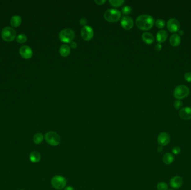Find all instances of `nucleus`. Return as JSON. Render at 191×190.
<instances>
[{"mask_svg":"<svg viewBox=\"0 0 191 190\" xmlns=\"http://www.w3.org/2000/svg\"><path fill=\"white\" fill-rule=\"evenodd\" d=\"M163 146H161V145H160L159 147L158 148V152H161V151H163V147H162Z\"/></svg>","mask_w":191,"mask_h":190,"instance_id":"36","label":"nucleus"},{"mask_svg":"<svg viewBox=\"0 0 191 190\" xmlns=\"http://www.w3.org/2000/svg\"><path fill=\"white\" fill-rule=\"evenodd\" d=\"M179 115L182 119L189 120L191 119V108L189 107H185L180 110Z\"/></svg>","mask_w":191,"mask_h":190,"instance_id":"14","label":"nucleus"},{"mask_svg":"<svg viewBox=\"0 0 191 190\" xmlns=\"http://www.w3.org/2000/svg\"></svg>","mask_w":191,"mask_h":190,"instance_id":"39","label":"nucleus"},{"mask_svg":"<svg viewBox=\"0 0 191 190\" xmlns=\"http://www.w3.org/2000/svg\"><path fill=\"white\" fill-rule=\"evenodd\" d=\"M157 188L158 190H168V185L165 182H161L157 184Z\"/></svg>","mask_w":191,"mask_h":190,"instance_id":"25","label":"nucleus"},{"mask_svg":"<svg viewBox=\"0 0 191 190\" xmlns=\"http://www.w3.org/2000/svg\"><path fill=\"white\" fill-rule=\"evenodd\" d=\"M131 11H132V9L129 6H125L123 7L121 10L122 14L124 15L130 14Z\"/></svg>","mask_w":191,"mask_h":190,"instance_id":"27","label":"nucleus"},{"mask_svg":"<svg viewBox=\"0 0 191 190\" xmlns=\"http://www.w3.org/2000/svg\"><path fill=\"white\" fill-rule=\"evenodd\" d=\"M80 35L83 39L86 41H89L92 39L94 35V31L93 28L89 26H83L81 29Z\"/></svg>","mask_w":191,"mask_h":190,"instance_id":"8","label":"nucleus"},{"mask_svg":"<svg viewBox=\"0 0 191 190\" xmlns=\"http://www.w3.org/2000/svg\"><path fill=\"white\" fill-rule=\"evenodd\" d=\"M44 137L46 142L52 146H57L61 142V138L55 132H48L45 135Z\"/></svg>","mask_w":191,"mask_h":190,"instance_id":"5","label":"nucleus"},{"mask_svg":"<svg viewBox=\"0 0 191 190\" xmlns=\"http://www.w3.org/2000/svg\"><path fill=\"white\" fill-rule=\"evenodd\" d=\"M184 79L187 82H191V73H187L184 75Z\"/></svg>","mask_w":191,"mask_h":190,"instance_id":"30","label":"nucleus"},{"mask_svg":"<svg viewBox=\"0 0 191 190\" xmlns=\"http://www.w3.org/2000/svg\"><path fill=\"white\" fill-rule=\"evenodd\" d=\"M180 41H181V38L180 36L178 34H173L172 36L170 37L169 42L172 46L174 47L178 46L180 44Z\"/></svg>","mask_w":191,"mask_h":190,"instance_id":"17","label":"nucleus"},{"mask_svg":"<svg viewBox=\"0 0 191 190\" xmlns=\"http://www.w3.org/2000/svg\"><path fill=\"white\" fill-rule=\"evenodd\" d=\"M44 139V136L42 133H36L33 137L34 142L36 144H40L43 142Z\"/></svg>","mask_w":191,"mask_h":190,"instance_id":"22","label":"nucleus"},{"mask_svg":"<svg viewBox=\"0 0 191 190\" xmlns=\"http://www.w3.org/2000/svg\"><path fill=\"white\" fill-rule=\"evenodd\" d=\"M154 24V18L149 15H141L136 19V25L139 28L147 31L152 28Z\"/></svg>","mask_w":191,"mask_h":190,"instance_id":"1","label":"nucleus"},{"mask_svg":"<svg viewBox=\"0 0 191 190\" xmlns=\"http://www.w3.org/2000/svg\"><path fill=\"white\" fill-rule=\"evenodd\" d=\"M70 46L72 48V49H76L77 47V43L76 42H75V41H71V42H70Z\"/></svg>","mask_w":191,"mask_h":190,"instance_id":"33","label":"nucleus"},{"mask_svg":"<svg viewBox=\"0 0 191 190\" xmlns=\"http://www.w3.org/2000/svg\"><path fill=\"white\" fill-rule=\"evenodd\" d=\"M70 47L68 45L64 44L61 45V48H59V53L63 57H66L70 54Z\"/></svg>","mask_w":191,"mask_h":190,"instance_id":"19","label":"nucleus"},{"mask_svg":"<svg viewBox=\"0 0 191 190\" xmlns=\"http://www.w3.org/2000/svg\"><path fill=\"white\" fill-rule=\"evenodd\" d=\"M109 2L111 5L115 7H120L121 6L123 3L125 2V1L124 0H110Z\"/></svg>","mask_w":191,"mask_h":190,"instance_id":"24","label":"nucleus"},{"mask_svg":"<svg viewBox=\"0 0 191 190\" xmlns=\"http://www.w3.org/2000/svg\"><path fill=\"white\" fill-rule=\"evenodd\" d=\"M64 190H75L74 188L72 186H67L64 188Z\"/></svg>","mask_w":191,"mask_h":190,"instance_id":"35","label":"nucleus"},{"mask_svg":"<svg viewBox=\"0 0 191 190\" xmlns=\"http://www.w3.org/2000/svg\"><path fill=\"white\" fill-rule=\"evenodd\" d=\"M94 2L97 3L98 5H102L106 2L105 0H95Z\"/></svg>","mask_w":191,"mask_h":190,"instance_id":"32","label":"nucleus"},{"mask_svg":"<svg viewBox=\"0 0 191 190\" xmlns=\"http://www.w3.org/2000/svg\"><path fill=\"white\" fill-rule=\"evenodd\" d=\"M168 34L167 31L162 30L158 31L157 32L156 38H157V41L161 44L166 41L168 38Z\"/></svg>","mask_w":191,"mask_h":190,"instance_id":"15","label":"nucleus"},{"mask_svg":"<svg viewBox=\"0 0 191 190\" xmlns=\"http://www.w3.org/2000/svg\"><path fill=\"white\" fill-rule=\"evenodd\" d=\"M165 25V21L163 19H158L155 22V25L159 28H163Z\"/></svg>","mask_w":191,"mask_h":190,"instance_id":"26","label":"nucleus"},{"mask_svg":"<svg viewBox=\"0 0 191 190\" xmlns=\"http://www.w3.org/2000/svg\"><path fill=\"white\" fill-rule=\"evenodd\" d=\"M16 36V31L11 27H6L3 28L1 32V37L3 40L7 42L12 41L15 39Z\"/></svg>","mask_w":191,"mask_h":190,"instance_id":"6","label":"nucleus"},{"mask_svg":"<svg viewBox=\"0 0 191 190\" xmlns=\"http://www.w3.org/2000/svg\"><path fill=\"white\" fill-rule=\"evenodd\" d=\"M20 54L24 59H29L33 56V51L29 46L24 45L20 49Z\"/></svg>","mask_w":191,"mask_h":190,"instance_id":"10","label":"nucleus"},{"mask_svg":"<svg viewBox=\"0 0 191 190\" xmlns=\"http://www.w3.org/2000/svg\"><path fill=\"white\" fill-rule=\"evenodd\" d=\"M75 32L70 28L62 30L59 34V38L62 42L70 43L75 38Z\"/></svg>","mask_w":191,"mask_h":190,"instance_id":"4","label":"nucleus"},{"mask_svg":"<svg viewBox=\"0 0 191 190\" xmlns=\"http://www.w3.org/2000/svg\"><path fill=\"white\" fill-rule=\"evenodd\" d=\"M189 94V87L184 85H180L175 87L173 91V95L178 100L182 99L187 97Z\"/></svg>","mask_w":191,"mask_h":190,"instance_id":"3","label":"nucleus"},{"mask_svg":"<svg viewBox=\"0 0 191 190\" xmlns=\"http://www.w3.org/2000/svg\"><path fill=\"white\" fill-rule=\"evenodd\" d=\"M80 24L81 25L84 26H86V24H87V20L85 18H81L80 20Z\"/></svg>","mask_w":191,"mask_h":190,"instance_id":"31","label":"nucleus"},{"mask_svg":"<svg viewBox=\"0 0 191 190\" xmlns=\"http://www.w3.org/2000/svg\"><path fill=\"white\" fill-rule=\"evenodd\" d=\"M171 137L168 133L166 132H162L158 136V143L159 145L161 146L168 145L170 142Z\"/></svg>","mask_w":191,"mask_h":190,"instance_id":"11","label":"nucleus"},{"mask_svg":"<svg viewBox=\"0 0 191 190\" xmlns=\"http://www.w3.org/2000/svg\"><path fill=\"white\" fill-rule=\"evenodd\" d=\"M27 40H28V37H26V35L24 34L18 35L16 37L17 41L20 44L25 43L27 41Z\"/></svg>","mask_w":191,"mask_h":190,"instance_id":"23","label":"nucleus"},{"mask_svg":"<svg viewBox=\"0 0 191 190\" xmlns=\"http://www.w3.org/2000/svg\"><path fill=\"white\" fill-rule=\"evenodd\" d=\"M29 158L33 163H38L41 159V156L39 152H36V151H34L30 154Z\"/></svg>","mask_w":191,"mask_h":190,"instance_id":"21","label":"nucleus"},{"mask_svg":"<svg viewBox=\"0 0 191 190\" xmlns=\"http://www.w3.org/2000/svg\"><path fill=\"white\" fill-rule=\"evenodd\" d=\"M181 149L179 146H175L172 149V153L175 155H178L180 153Z\"/></svg>","mask_w":191,"mask_h":190,"instance_id":"29","label":"nucleus"},{"mask_svg":"<svg viewBox=\"0 0 191 190\" xmlns=\"http://www.w3.org/2000/svg\"><path fill=\"white\" fill-rule=\"evenodd\" d=\"M175 160V157L174 155L170 153H166L165 154L163 157V162L166 165H171L173 162Z\"/></svg>","mask_w":191,"mask_h":190,"instance_id":"20","label":"nucleus"},{"mask_svg":"<svg viewBox=\"0 0 191 190\" xmlns=\"http://www.w3.org/2000/svg\"><path fill=\"white\" fill-rule=\"evenodd\" d=\"M183 179L180 176H174L171 179L169 184L170 186L173 188H179L182 187L183 185Z\"/></svg>","mask_w":191,"mask_h":190,"instance_id":"13","label":"nucleus"},{"mask_svg":"<svg viewBox=\"0 0 191 190\" xmlns=\"http://www.w3.org/2000/svg\"><path fill=\"white\" fill-rule=\"evenodd\" d=\"M51 184L56 190H61L66 186V179L61 176H54L51 180Z\"/></svg>","mask_w":191,"mask_h":190,"instance_id":"7","label":"nucleus"},{"mask_svg":"<svg viewBox=\"0 0 191 190\" xmlns=\"http://www.w3.org/2000/svg\"></svg>","mask_w":191,"mask_h":190,"instance_id":"38","label":"nucleus"},{"mask_svg":"<svg viewBox=\"0 0 191 190\" xmlns=\"http://www.w3.org/2000/svg\"><path fill=\"white\" fill-rule=\"evenodd\" d=\"M121 14L116 9H108L104 14V18L110 23H116L120 19Z\"/></svg>","mask_w":191,"mask_h":190,"instance_id":"2","label":"nucleus"},{"mask_svg":"<svg viewBox=\"0 0 191 190\" xmlns=\"http://www.w3.org/2000/svg\"><path fill=\"white\" fill-rule=\"evenodd\" d=\"M167 28L171 32H176L180 30V24L177 19L172 18L170 19L167 22Z\"/></svg>","mask_w":191,"mask_h":190,"instance_id":"9","label":"nucleus"},{"mask_svg":"<svg viewBox=\"0 0 191 190\" xmlns=\"http://www.w3.org/2000/svg\"><path fill=\"white\" fill-rule=\"evenodd\" d=\"M179 31V34H180V35H183V31H182V30H180V31Z\"/></svg>","mask_w":191,"mask_h":190,"instance_id":"37","label":"nucleus"},{"mask_svg":"<svg viewBox=\"0 0 191 190\" xmlns=\"http://www.w3.org/2000/svg\"><path fill=\"white\" fill-rule=\"evenodd\" d=\"M22 23V19L19 15H15L12 16L10 20L11 25L14 28L19 27Z\"/></svg>","mask_w":191,"mask_h":190,"instance_id":"18","label":"nucleus"},{"mask_svg":"<svg viewBox=\"0 0 191 190\" xmlns=\"http://www.w3.org/2000/svg\"><path fill=\"white\" fill-rule=\"evenodd\" d=\"M121 25L125 30H130L133 28L134 25L133 19L128 16L122 17L121 20Z\"/></svg>","mask_w":191,"mask_h":190,"instance_id":"12","label":"nucleus"},{"mask_svg":"<svg viewBox=\"0 0 191 190\" xmlns=\"http://www.w3.org/2000/svg\"><path fill=\"white\" fill-rule=\"evenodd\" d=\"M141 38L144 42L147 44H151L154 41V37L152 34L148 32H145L141 35Z\"/></svg>","mask_w":191,"mask_h":190,"instance_id":"16","label":"nucleus"},{"mask_svg":"<svg viewBox=\"0 0 191 190\" xmlns=\"http://www.w3.org/2000/svg\"><path fill=\"white\" fill-rule=\"evenodd\" d=\"M161 48H162V46H161V45L160 43L157 44V45H155V49H156L157 50H161Z\"/></svg>","mask_w":191,"mask_h":190,"instance_id":"34","label":"nucleus"},{"mask_svg":"<svg viewBox=\"0 0 191 190\" xmlns=\"http://www.w3.org/2000/svg\"><path fill=\"white\" fill-rule=\"evenodd\" d=\"M182 106H183V103L182 102V101H180V100L175 101L174 103V106L175 109H180L182 108Z\"/></svg>","mask_w":191,"mask_h":190,"instance_id":"28","label":"nucleus"}]
</instances>
